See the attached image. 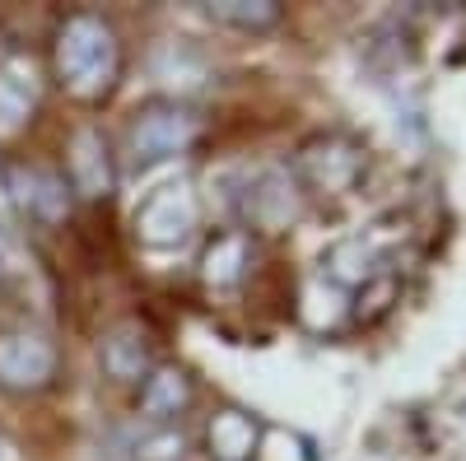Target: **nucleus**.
<instances>
[{"instance_id":"nucleus-1","label":"nucleus","mask_w":466,"mask_h":461,"mask_svg":"<svg viewBox=\"0 0 466 461\" xmlns=\"http://www.w3.org/2000/svg\"><path fill=\"white\" fill-rule=\"evenodd\" d=\"M116 65H122V47H116V33L103 19H94V15L66 19V28L56 37V70L70 94L98 98L103 89H112Z\"/></svg>"},{"instance_id":"nucleus-2","label":"nucleus","mask_w":466,"mask_h":461,"mask_svg":"<svg viewBox=\"0 0 466 461\" xmlns=\"http://www.w3.org/2000/svg\"><path fill=\"white\" fill-rule=\"evenodd\" d=\"M56 377V345L37 331H0V387L43 392Z\"/></svg>"},{"instance_id":"nucleus-3","label":"nucleus","mask_w":466,"mask_h":461,"mask_svg":"<svg viewBox=\"0 0 466 461\" xmlns=\"http://www.w3.org/2000/svg\"><path fill=\"white\" fill-rule=\"evenodd\" d=\"M191 140H197V117L182 107H149L145 117L136 122L131 131V154L140 164L149 159H168V154L187 149Z\"/></svg>"},{"instance_id":"nucleus-4","label":"nucleus","mask_w":466,"mask_h":461,"mask_svg":"<svg viewBox=\"0 0 466 461\" xmlns=\"http://www.w3.org/2000/svg\"><path fill=\"white\" fill-rule=\"evenodd\" d=\"M191 224H197V205H191V196L182 186H164L159 196L145 201V210L136 215V228L149 247H177L191 234Z\"/></svg>"},{"instance_id":"nucleus-5","label":"nucleus","mask_w":466,"mask_h":461,"mask_svg":"<svg viewBox=\"0 0 466 461\" xmlns=\"http://www.w3.org/2000/svg\"><path fill=\"white\" fill-rule=\"evenodd\" d=\"M5 182H10V196H15V205L24 210V215H33V219H47V224H56L66 210H70V186H66V177H56V173H47V168H10L5 173Z\"/></svg>"},{"instance_id":"nucleus-6","label":"nucleus","mask_w":466,"mask_h":461,"mask_svg":"<svg viewBox=\"0 0 466 461\" xmlns=\"http://www.w3.org/2000/svg\"><path fill=\"white\" fill-rule=\"evenodd\" d=\"M37 103V80L24 61H10L0 65V135L5 131H19L28 122V112Z\"/></svg>"},{"instance_id":"nucleus-7","label":"nucleus","mask_w":466,"mask_h":461,"mask_svg":"<svg viewBox=\"0 0 466 461\" xmlns=\"http://www.w3.org/2000/svg\"><path fill=\"white\" fill-rule=\"evenodd\" d=\"M70 182L75 191H85V196H103L112 173H107V149L94 131H80L75 135V149H70Z\"/></svg>"},{"instance_id":"nucleus-8","label":"nucleus","mask_w":466,"mask_h":461,"mask_svg":"<svg viewBox=\"0 0 466 461\" xmlns=\"http://www.w3.org/2000/svg\"><path fill=\"white\" fill-rule=\"evenodd\" d=\"M210 447L219 461H248V452L257 447V429L252 419L238 415V410H224L215 425H210Z\"/></svg>"},{"instance_id":"nucleus-9","label":"nucleus","mask_w":466,"mask_h":461,"mask_svg":"<svg viewBox=\"0 0 466 461\" xmlns=\"http://www.w3.org/2000/svg\"><path fill=\"white\" fill-rule=\"evenodd\" d=\"M145 364H149V350H145V336L140 331H116V336L103 340V368L112 377L131 382V377L145 373Z\"/></svg>"},{"instance_id":"nucleus-10","label":"nucleus","mask_w":466,"mask_h":461,"mask_svg":"<svg viewBox=\"0 0 466 461\" xmlns=\"http://www.w3.org/2000/svg\"><path fill=\"white\" fill-rule=\"evenodd\" d=\"M187 406V377L173 368H159L154 377H145V410L149 415H177Z\"/></svg>"},{"instance_id":"nucleus-11","label":"nucleus","mask_w":466,"mask_h":461,"mask_svg":"<svg viewBox=\"0 0 466 461\" xmlns=\"http://www.w3.org/2000/svg\"><path fill=\"white\" fill-rule=\"evenodd\" d=\"M215 15L233 19V24H248V28H261V24L280 19V5H270V0H257V5H248V0H228V5H215Z\"/></svg>"},{"instance_id":"nucleus-12","label":"nucleus","mask_w":466,"mask_h":461,"mask_svg":"<svg viewBox=\"0 0 466 461\" xmlns=\"http://www.w3.org/2000/svg\"><path fill=\"white\" fill-rule=\"evenodd\" d=\"M0 461H5V443H0Z\"/></svg>"}]
</instances>
